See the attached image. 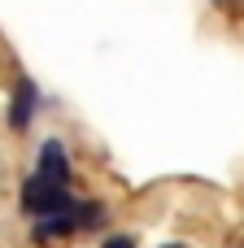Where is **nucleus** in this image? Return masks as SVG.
Wrapping results in <instances>:
<instances>
[{
	"label": "nucleus",
	"instance_id": "1",
	"mask_svg": "<svg viewBox=\"0 0 244 248\" xmlns=\"http://www.w3.org/2000/svg\"><path fill=\"white\" fill-rule=\"evenodd\" d=\"M22 209L35 214V218H48V214H61V209H74V196L65 192V183L48 179V174H31L22 183Z\"/></svg>",
	"mask_w": 244,
	"mask_h": 248
},
{
	"label": "nucleus",
	"instance_id": "2",
	"mask_svg": "<svg viewBox=\"0 0 244 248\" xmlns=\"http://www.w3.org/2000/svg\"><path fill=\"white\" fill-rule=\"evenodd\" d=\"M39 174H48L57 183H70V157H65V148L57 140H44V148H39Z\"/></svg>",
	"mask_w": 244,
	"mask_h": 248
},
{
	"label": "nucleus",
	"instance_id": "3",
	"mask_svg": "<svg viewBox=\"0 0 244 248\" xmlns=\"http://www.w3.org/2000/svg\"><path fill=\"white\" fill-rule=\"evenodd\" d=\"M31 113H35V83L22 78L17 92H13V109H9V126L13 131H26L31 126Z\"/></svg>",
	"mask_w": 244,
	"mask_h": 248
},
{
	"label": "nucleus",
	"instance_id": "4",
	"mask_svg": "<svg viewBox=\"0 0 244 248\" xmlns=\"http://www.w3.org/2000/svg\"><path fill=\"white\" fill-rule=\"evenodd\" d=\"M105 218V209L96 205V201H87V205H79V227H96Z\"/></svg>",
	"mask_w": 244,
	"mask_h": 248
},
{
	"label": "nucleus",
	"instance_id": "5",
	"mask_svg": "<svg viewBox=\"0 0 244 248\" xmlns=\"http://www.w3.org/2000/svg\"><path fill=\"white\" fill-rule=\"evenodd\" d=\"M100 248H135V235H109Z\"/></svg>",
	"mask_w": 244,
	"mask_h": 248
},
{
	"label": "nucleus",
	"instance_id": "6",
	"mask_svg": "<svg viewBox=\"0 0 244 248\" xmlns=\"http://www.w3.org/2000/svg\"><path fill=\"white\" fill-rule=\"evenodd\" d=\"M170 248H179V244H170Z\"/></svg>",
	"mask_w": 244,
	"mask_h": 248
}]
</instances>
